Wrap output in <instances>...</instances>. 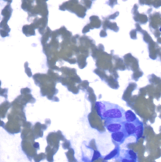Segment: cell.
<instances>
[{"label": "cell", "instance_id": "6da1fadb", "mask_svg": "<svg viewBox=\"0 0 161 162\" xmlns=\"http://www.w3.org/2000/svg\"><path fill=\"white\" fill-rule=\"evenodd\" d=\"M95 107L98 115L106 121H125V110L120 105L108 102H97Z\"/></svg>", "mask_w": 161, "mask_h": 162}, {"label": "cell", "instance_id": "7a4b0ae2", "mask_svg": "<svg viewBox=\"0 0 161 162\" xmlns=\"http://www.w3.org/2000/svg\"><path fill=\"white\" fill-rule=\"evenodd\" d=\"M124 121L120 120L106 121L105 128L110 133H116L124 130Z\"/></svg>", "mask_w": 161, "mask_h": 162}, {"label": "cell", "instance_id": "3957f363", "mask_svg": "<svg viewBox=\"0 0 161 162\" xmlns=\"http://www.w3.org/2000/svg\"><path fill=\"white\" fill-rule=\"evenodd\" d=\"M139 119H138L135 123H128L124 121V131L125 132L126 134L128 137L130 136H135L137 125Z\"/></svg>", "mask_w": 161, "mask_h": 162}, {"label": "cell", "instance_id": "277c9868", "mask_svg": "<svg viewBox=\"0 0 161 162\" xmlns=\"http://www.w3.org/2000/svg\"><path fill=\"white\" fill-rule=\"evenodd\" d=\"M111 138L114 142H115L118 145H120L124 143L125 139L128 138L125 132L122 130L116 133H111Z\"/></svg>", "mask_w": 161, "mask_h": 162}, {"label": "cell", "instance_id": "5b68a950", "mask_svg": "<svg viewBox=\"0 0 161 162\" xmlns=\"http://www.w3.org/2000/svg\"><path fill=\"white\" fill-rule=\"evenodd\" d=\"M124 119H125V121L128 123H135L139 119L137 115L135 114V113L131 110L125 111V115H124Z\"/></svg>", "mask_w": 161, "mask_h": 162}, {"label": "cell", "instance_id": "8992f818", "mask_svg": "<svg viewBox=\"0 0 161 162\" xmlns=\"http://www.w3.org/2000/svg\"><path fill=\"white\" fill-rule=\"evenodd\" d=\"M120 155L123 156L130 159H134L135 161H137V153L134 151L132 149H128V150H123L122 153H120Z\"/></svg>", "mask_w": 161, "mask_h": 162}, {"label": "cell", "instance_id": "52a82bcc", "mask_svg": "<svg viewBox=\"0 0 161 162\" xmlns=\"http://www.w3.org/2000/svg\"><path fill=\"white\" fill-rule=\"evenodd\" d=\"M144 134V124L139 120L137 123V129L135 134V137L136 138V140L138 141L140 138H141Z\"/></svg>", "mask_w": 161, "mask_h": 162}, {"label": "cell", "instance_id": "ba28073f", "mask_svg": "<svg viewBox=\"0 0 161 162\" xmlns=\"http://www.w3.org/2000/svg\"><path fill=\"white\" fill-rule=\"evenodd\" d=\"M120 154V149L119 146H117L113 151H111L108 154H107L105 158V160H109L111 159H113L114 158H118L119 155Z\"/></svg>", "mask_w": 161, "mask_h": 162}, {"label": "cell", "instance_id": "9c48e42d", "mask_svg": "<svg viewBox=\"0 0 161 162\" xmlns=\"http://www.w3.org/2000/svg\"><path fill=\"white\" fill-rule=\"evenodd\" d=\"M118 159V160H119L120 162H137V161H135V160H134V159H130V158H127V157H125V156H120V155H119Z\"/></svg>", "mask_w": 161, "mask_h": 162}, {"label": "cell", "instance_id": "30bf717a", "mask_svg": "<svg viewBox=\"0 0 161 162\" xmlns=\"http://www.w3.org/2000/svg\"><path fill=\"white\" fill-rule=\"evenodd\" d=\"M101 157V154L100 153V152L98 151H95L94 154H93V158L91 159L92 161H94L96 159H98V158H100Z\"/></svg>", "mask_w": 161, "mask_h": 162}, {"label": "cell", "instance_id": "8fae6325", "mask_svg": "<svg viewBox=\"0 0 161 162\" xmlns=\"http://www.w3.org/2000/svg\"><path fill=\"white\" fill-rule=\"evenodd\" d=\"M104 162H108V161H104Z\"/></svg>", "mask_w": 161, "mask_h": 162}]
</instances>
